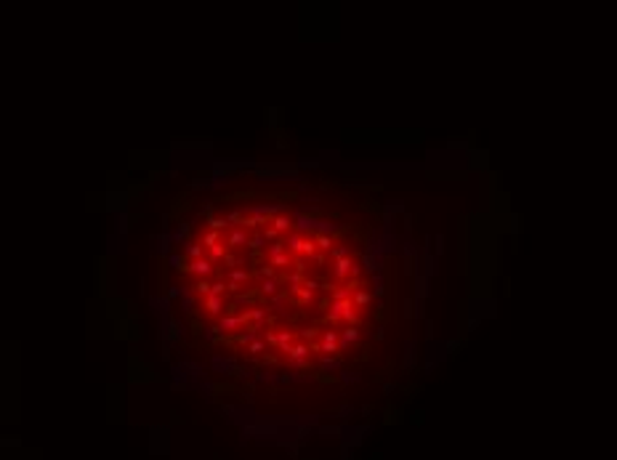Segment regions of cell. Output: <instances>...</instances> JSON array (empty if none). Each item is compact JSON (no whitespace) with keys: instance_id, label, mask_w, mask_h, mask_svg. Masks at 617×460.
Wrapping results in <instances>:
<instances>
[{"instance_id":"37","label":"cell","mask_w":617,"mask_h":460,"mask_svg":"<svg viewBox=\"0 0 617 460\" xmlns=\"http://www.w3.org/2000/svg\"><path fill=\"white\" fill-rule=\"evenodd\" d=\"M226 290H229V293H237V290H240V285H237V282H226Z\"/></svg>"},{"instance_id":"18","label":"cell","mask_w":617,"mask_h":460,"mask_svg":"<svg viewBox=\"0 0 617 460\" xmlns=\"http://www.w3.org/2000/svg\"><path fill=\"white\" fill-rule=\"evenodd\" d=\"M200 242L205 245V250L207 248H213V245H218V242H223V234L221 232H213V229H207V232L200 237Z\"/></svg>"},{"instance_id":"17","label":"cell","mask_w":617,"mask_h":460,"mask_svg":"<svg viewBox=\"0 0 617 460\" xmlns=\"http://www.w3.org/2000/svg\"><path fill=\"white\" fill-rule=\"evenodd\" d=\"M261 295H269V298H274V295H280L277 290H280V282H277L274 277L272 279H261Z\"/></svg>"},{"instance_id":"7","label":"cell","mask_w":617,"mask_h":460,"mask_svg":"<svg viewBox=\"0 0 617 460\" xmlns=\"http://www.w3.org/2000/svg\"><path fill=\"white\" fill-rule=\"evenodd\" d=\"M354 266H357V264H354V258H351V256H349V258H343V261H335V264H333V274H335L338 279H346V277H351Z\"/></svg>"},{"instance_id":"14","label":"cell","mask_w":617,"mask_h":460,"mask_svg":"<svg viewBox=\"0 0 617 460\" xmlns=\"http://www.w3.org/2000/svg\"><path fill=\"white\" fill-rule=\"evenodd\" d=\"M314 242H317L319 253H333L335 250V242H333V234H314Z\"/></svg>"},{"instance_id":"29","label":"cell","mask_w":617,"mask_h":460,"mask_svg":"<svg viewBox=\"0 0 617 460\" xmlns=\"http://www.w3.org/2000/svg\"><path fill=\"white\" fill-rule=\"evenodd\" d=\"M264 245H266V237H264V232H256V234L250 237V248H253V250H261V248H264Z\"/></svg>"},{"instance_id":"19","label":"cell","mask_w":617,"mask_h":460,"mask_svg":"<svg viewBox=\"0 0 617 460\" xmlns=\"http://www.w3.org/2000/svg\"><path fill=\"white\" fill-rule=\"evenodd\" d=\"M357 341H359V330H357V327H346V330L341 333V349L351 346V343H357Z\"/></svg>"},{"instance_id":"27","label":"cell","mask_w":617,"mask_h":460,"mask_svg":"<svg viewBox=\"0 0 617 460\" xmlns=\"http://www.w3.org/2000/svg\"><path fill=\"white\" fill-rule=\"evenodd\" d=\"M351 301H354V306H357V309H359V306H367V303H370V293H367V290H357Z\"/></svg>"},{"instance_id":"23","label":"cell","mask_w":617,"mask_h":460,"mask_svg":"<svg viewBox=\"0 0 617 460\" xmlns=\"http://www.w3.org/2000/svg\"><path fill=\"white\" fill-rule=\"evenodd\" d=\"M269 349V343L264 341V338H258V341H253L250 346H245V351H248V354H253V357H258L261 351H266Z\"/></svg>"},{"instance_id":"24","label":"cell","mask_w":617,"mask_h":460,"mask_svg":"<svg viewBox=\"0 0 617 460\" xmlns=\"http://www.w3.org/2000/svg\"><path fill=\"white\" fill-rule=\"evenodd\" d=\"M282 253H288V242H285V240H277V242L269 245V253H266V256L272 258V256H282Z\"/></svg>"},{"instance_id":"26","label":"cell","mask_w":617,"mask_h":460,"mask_svg":"<svg viewBox=\"0 0 617 460\" xmlns=\"http://www.w3.org/2000/svg\"><path fill=\"white\" fill-rule=\"evenodd\" d=\"M192 290H195V293H197V295H203V298H207V295H210V293H213V285H210V282H207V279H200V282H197V285H195V287H192Z\"/></svg>"},{"instance_id":"22","label":"cell","mask_w":617,"mask_h":460,"mask_svg":"<svg viewBox=\"0 0 617 460\" xmlns=\"http://www.w3.org/2000/svg\"><path fill=\"white\" fill-rule=\"evenodd\" d=\"M229 282H237V285H248V282H250V272L234 269V272L229 274Z\"/></svg>"},{"instance_id":"5","label":"cell","mask_w":617,"mask_h":460,"mask_svg":"<svg viewBox=\"0 0 617 460\" xmlns=\"http://www.w3.org/2000/svg\"><path fill=\"white\" fill-rule=\"evenodd\" d=\"M242 322L245 325H266V317H269V311L266 309H261V306H256V309H245L242 314Z\"/></svg>"},{"instance_id":"20","label":"cell","mask_w":617,"mask_h":460,"mask_svg":"<svg viewBox=\"0 0 617 460\" xmlns=\"http://www.w3.org/2000/svg\"><path fill=\"white\" fill-rule=\"evenodd\" d=\"M207 226H210L213 232H223V229H229V232H231L226 216H210V218H207Z\"/></svg>"},{"instance_id":"16","label":"cell","mask_w":617,"mask_h":460,"mask_svg":"<svg viewBox=\"0 0 617 460\" xmlns=\"http://www.w3.org/2000/svg\"><path fill=\"white\" fill-rule=\"evenodd\" d=\"M187 256H189V261H200V258L207 256V250H205L203 242H189L187 245Z\"/></svg>"},{"instance_id":"13","label":"cell","mask_w":617,"mask_h":460,"mask_svg":"<svg viewBox=\"0 0 617 460\" xmlns=\"http://www.w3.org/2000/svg\"><path fill=\"white\" fill-rule=\"evenodd\" d=\"M343 322H346V327H357V325H359V311H357V306H354V301L346 303V309H343Z\"/></svg>"},{"instance_id":"1","label":"cell","mask_w":617,"mask_h":460,"mask_svg":"<svg viewBox=\"0 0 617 460\" xmlns=\"http://www.w3.org/2000/svg\"><path fill=\"white\" fill-rule=\"evenodd\" d=\"M311 351L338 354V351H341V333H338V330H322V341L319 343H311Z\"/></svg>"},{"instance_id":"3","label":"cell","mask_w":617,"mask_h":460,"mask_svg":"<svg viewBox=\"0 0 617 460\" xmlns=\"http://www.w3.org/2000/svg\"><path fill=\"white\" fill-rule=\"evenodd\" d=\"M187 269H189L192 274H197L200 279H205V277H210V274L215 272V266H213V261L205 256V258H200V261H189Z\"/></svg>"},{"instance_id":"2","label":"cell","mask_w":617,"mask_h":460,"mask_svg":"<svg viewBox=\"0 0 617 460\" xmlns=\"http://www.w3.org/2000/svg\"><path fill=\"white\" fill-rule=\"evenodd\" d=\"M215 327H218L223 335H237L240 330H245L248 325L242 322L240 314H221V317H218V325H215Z\"/></svg>"},{"instance_id":"33","label":"cell","mask_w":617,"mask_h":460,"mask_svg":"<svg viewBox=\"0 0 617 460\" xmlns=\"http://www.w3.org/2000/svg\"><path fill=\"white\" fill-rule=\"evenodd\" d=\"M304 287H308V290H319L322 285H319V282H317V279H311V277H306V279H304Z\"/></svg>"},{"instance_id":"36","label":"cell","mask_w":617,"mask_h":460,"mask_svg":"<svg viewBox=\"0 0 617 460\" xmlns=\"http://www.w3.org/2000/svg\"><path fill=\"white\" fill-rule=\"evenodd\" d=\"M293 266H296V272H301V274L306 272V264H304V261H301V258H298V261H296V264H293Z\"/></svg>"},{"instance_id":"15","label":"cell","mask_w":617,"mask_h":460,"mask_svg":"<svg viewBox=\"0 0 617 460\" xmlns=\"http://www.w3.org/2000/svg\"><path fill=\"white\" fill-rule=\"evenodd\" d=\"M226 256H229V245L226 242H218V245H213V248H207V258H210L213 264L215 261H223Z\"/></svg>"},{"instance_id":"11","label":"cell","mask_w":617,"mask_h":460,"mask_svg":"<svg viewBox=\"0 0 617 460\" xmlns=\"http://www.w3.org/2000/svg\"><path fill=\"white\" fill-rule=\"evenodd\" d=\"M293 264H296V261H293L290 253H282V256L266 258V266H272V269H288V266H293Z\"/></svg>"},{"instance_id":"4","label":"cell","mask_w":617,"mask_h":460,"mask_svg":"<svg viewBox=\"0 0 617 460\" xmlns=\"http://www.w3.org/2000/svg\"><path fill=\"white\" fill-rule=\"evenodd\" d=\"M223 242L229 245V250H237V248H245V245H250V234L245 232V229H231V232L223 237Z\"/></svg>"},{"instance_id":"28","label":"cell","mask_w":617,"mask_h":460,"mask_svg":"<svg viewBox=\"0 0 617 460\" xmlns=\"http://www.w3.org/2000/svg\"><path fill=\"white\" fill-rule=\"evenodd\" d=\"M296 298L301 303H314V290H308V287H301L298 293H296Z\"/></svg>"},{"instance_id":"8","label":"cell","mask_w":617,"mask_h":460,"mask_svg":"<svg viewBox=\"0 0 617 460\" xmlns=\"http://www.w3.org/2000/svg\"><path fill=\"white\" fill-rule=\"evenodd\" d=\"M288 253L290 256H304V248H306V237L301 234H288Z\"/></svg>"},{"instance_id":"12","label":"cell","mask_w":617,"mask_h":460,"mask_svg":"<svg viewBox=\"0 0 617 460\" xmlns=\"http://www.w3.org/2000/svg\"><path fill=\"white\" fill-rule=\"evenodd\" d=\"M272 226H274L280 234H288V232H290V226H296V224H293V218L288 216V213H280V216H274V218H272Z\"/></svg>"},{"instance_id":"6","label":"cell","mask_w":617,"mask_h":460,"mask_svg":"<svg viewBox=\"0 0 617 460\" xmlns=\"http://www.w3.org/2000/svg\"><path fill=\"white\" fill-rule=\"evenodd\" d=\"M203 309H205L207 317H218V314L223 311V295H207V298H203Z\"/></svg>"},{"instance_id":"21","label":"cell","mask_w":617,"mask_h":460,"mask_svg":"<svg viewBox=\"0 0 617 460\" xmlns=\"http://www.w3.org/2000/svg\"><path fill=\"white\" fill-rule=\"evenodd\" d=\"M296 226L304 229V232H306V229H319V221L311 218V216H306V213H301V216L296 218Z\"/></svg>"},{"instance_id":"25","label":"cell","mask_w":617,"mask_h":460,"mask_svg":"<svg viewBox=\"0 0 617 460\" xmlns=\"http://www.w3.org/2000/svg\"><path fill=\"white\" fill-rule=\"evenodd\" d=\"M264 341L269 343V349H277V346H280V333H277L274 327H266V333H264Z\"/></svg>"},{"instance_id":"9","label":"cell","mask_w":617,"mask_h":460,"mask_svg":"<svg viewBox=\"0 0 617 460\" xmlns=\"http://www.w3.org/2000/svg\"><path fill=\"white\" fill-rule=\"evenodd\" d=\"M282 279H285V285H290V293L296 295L298 290L304 287V279H306V277H304L301 272H285V277H282Z\"/></svg>"},{"instance_id":"10","label":"cell","mask_w":617,"mask_h":460,"mask_svg":"<svg viewBox=\"0 0 617 460\" xmlns=\"http://www.w3.org/2000/svg\"><path fill=\"white\" fill-rule=\"evenodd\" d=\"M308 354H311V346H308V343H296V346H293V351L288 354V359H296V362H308Z\"/></svg>"},{"instance_id":"34","label":"cell","mask_w":617,"mask_h":460,"mask_svg":"<svg viewBox=\"0 0 617 460\" xmlns=\"http://www.w3.org/2000/svg\"><path fill=\"white\" fill-rule=\"evenodd\" d=\"M314 335H317V327H306V330H304V338H306V341L314 338Z\"/></svg>"},{"instance_id":"31","label":"cell","mask_w":617,"mask_h":460,"mask_svg":"<svg viewBox=\"0 0 617 460\" xmlns=\"http://www.w3.org/2000/svg\"><path fill=\"white\" fill-rule=\"evenodd\" d=\"M264 237H266V240H272V242H277V240H280V232H277L274 226H266L264 229Z\"/></svg>"},{"instance_id":"35","label":"cell","mask_w":617,"mask_h":460,"mask_svg":"<svg viewBox=\"0 0 617 460\" xmlns=\"http://www.w3.org/2000/svg\"><path fill=\"white\" fill-rule=\"evenodd\" d=\"M234 264H237V258H234V256H231V253H229V256H226V258H223V266H234Z\"/></svg>"},{"instance_id":"32","label":"cell","mask_w":617,"mask_h":460,"mask_svg":"<svg viewBox=\"0 0 617 460\" xmlns=\"http://www.w3.org/2000/svg\"><path fill=\"white\" fill-rule=\"evenodd\" d=\"M223 293H226V285H223V279L213 282V293H210V295H223Z\"/></svg>"},{"instance_id":"30","label":"cell","mask_w":617,"mask_h":460,"mask_svg":"<svg viewBox=\"0 0 617 460\" xmlns=\"http://www.w3.org/2000/svg\"><path fill=\"white\" fill-rule=\"evenodd\" d=\"M349 256H351V253L346 250V248H335L333 253H330V258H333V264H335V261H343V258H349Z\"/></svg>"}]
</instances>
